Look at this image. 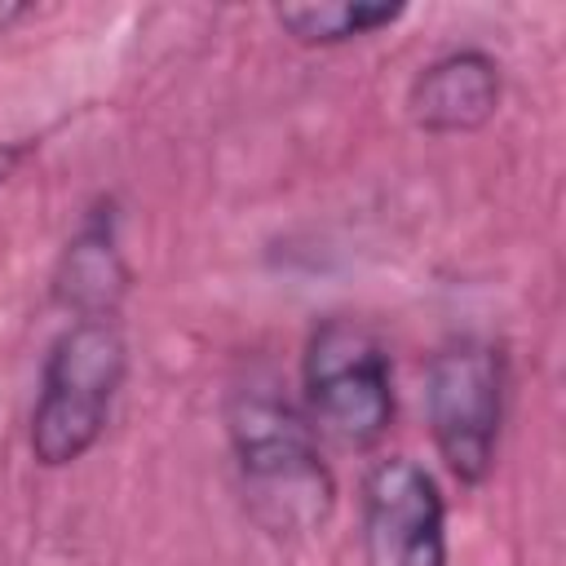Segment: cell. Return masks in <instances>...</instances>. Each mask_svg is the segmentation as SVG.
<instances>
[{"mask_svg": "<svg viewBox=\"0 0 566 566\" xmlns=\"http://www.w3.org/2000/svg\"><path fill=\"white\" fill-rule=\"evenodd\" d=\"M226 429L248 513L270 535H310L332 517V469L318 455L310 416L287 398L279 376H248L230 394Z\"/></svg>", "mask_w": 566, "mask_h": 566, "instance_id": "cell-1", "label": "cell"}, {"mask_svg": "<svg viewBox=\"0 0 566 566\" xmlns=\"http://www.w3.org/2000/svg\"><path fill=\"white\" fill-rule=\"evenodd\" d=\"M128 376V345L111 318H75L44 358L31 407V455L44 469L84 460L106 433L111 407Z\"/></svg>", "mask_w": 566, "mask_h": 566, "instance_id": "cell-2", "label": "cell"}, {"mask_svg": "<svg viewBox=\"0 0 566 566\" xmlns=\"http://www.w3.org/2000/svg\"><path fill=\"white\" fill-rule=\"evenodd\" d=\"M310 424L345 447H376L394 424V363L354 318H323L305 345Z\"/></svg>", "mask_w": 566, "mask_h": 566, "instance_id": "cell-3", "label": "cell"}, {"mask_svg": "<svg viewBox=\"0 0 566 566\" xmlns=\"http://www.w3.org/2000/svg\"><path fill=\"white\" fill-rule=\"evenodd\" d=\"M504 389H509L504 354L491 340L460 336L429 358V371H424L429 433L442 464L464 486L482 482L495 464Z\"/></svg>", "mask_w": 566, "mask_h": 566, "instance_id": "cell-4", "label": "cell"}, {"mask_svg": "<svg viewBox=\"0 0 566 566\" xmlns=\"http://www.w3.org/2000/svg\"><path fill=\"white\" fill-rule=\"evenodd\" d=\"M363 566H447V500L411 455L363 478Z\"/></svg>", "mask_w": 566, "mask_h": 566, "instance_id": "cell-5", "label": "cell"}, {"mask_svg": "<svg viewBox=\"0 0 566 566\" xmlns=\"http://www.w3.org/2000/svg\"><path fill=\"white\" fill-rule=\"evenodd\" d=\"M500 62L482 49H451L420 66L407 93V115L424 133H473L500 106Z\"/></svg>", "mask_w": 566, "mask_h": 566, "instance_id": "cell-6", "label": "cell"}, {"mask_svg": "<svg viewBox=\"0 0 566 566\" xmlns=\"http://www.w3.org/2000/svg\"><path fill=\"white\" fill-rule=\"evenodd\" d=\"M124 287H128V265L119 256L115 217L106 203V208H93L84 226L71 234L53 292L66 310H75V318H111Z\"/></svg>", "mask_w": 566, "mask_h": 566, "instance_id": "cell-7", "label": "cell"}, {"mask_svg": "<svg viewBox=\"0 0 566 566\" xmlns=\"http://www.w3.org/2000/svg\"><path fill=\"white\" fill-rule=\"evenodd\" d=\"M279 27L301 44H345L371 35L402 18V4H371V0H318V4H283L274 9Z\"/></svg>", "mask_w": 566, "mask_h": 566, "instance_id": "cell-8", "label": "cell"}, {"mask_svg": "<svg viewBox=\"0 0 566 566\" xmlns=\"http://www.w3.org/2000/svg\"><path fill=\"white\" fill-rule=\"evenodd\" d=\"M31 9H22V4H0V31L9 27V22H18V18H27Z\"/></svg>", "mask_w": 566, "mask_h": 566, "instance_id": "cell-9", "label": "cell"}]
</instances>
